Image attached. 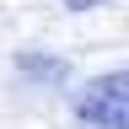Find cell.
I'll list each match as a JSON object with an SVG mask.
<instances>
[{
    "label": "cell",
    "instance_id": "6da1fadb",
    "mask_svg": "<svg viewBox=\"0 0 129 129\" xmlns=\"http://www.w3.org/2000/svg\"><path fill=\"white\" fill-rule=\"evenodd\" d=\"M75 129H129V70H108L70 97Z\"/></svg>",
    "mask_w": 129,
    "mask_h": 129
},
{
    "label": "cell",
    "instance_id": "7a4b0ae2",
    "mask_svg": "<svg viewBox=\"0 0 129 129\" xmlns=\"http://www.w3.org/2000/svg\"><path fill=\"white\" fill-rule=\"evenodd\" d=\"M64 11H91V6H108V0H59Z\"/></svg>",
    "mask_w": 129,
    "mask_h": 129
}]
</instances>
